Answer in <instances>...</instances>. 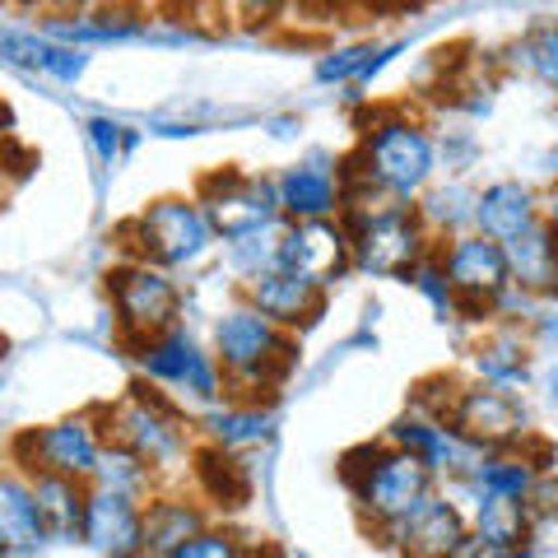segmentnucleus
<instances>
[{
	"label": "nucleus",
	"instance_id": "423d86ee",
	"mask_svg": "<svg viewBox=\"0 0 558 558\" xmlns=\"http://www.w3.org/2000/svg\"><path fill=\"white\" fill-rule=\"evenodd\" d=\"M196 201L223 242H242L252 233L289 223L284 209H279V186L270 178H256V172H238V168L205 172L196 186Z\"/></svg>",
	"mask_w": 558,
	"mask_h": 558
},
{
	"label": "nucleus",
	"instance_id": "f03ea898",
	"mask_svg": "<svg viewBox=\"0 0 558 558\" xmlns=\"http://www.w3.org/2000/svg\"><path fill=\"white\" fill-rule=\"evenodd\" d=\"M293 330L275 326L270 317H260L252 303H238L219 317L215 326V359L219 373L233 391L242 396H260L284 381L293 368Z\"/></svg>",
	"mask_w": 558,
	"mask_h": 558
},
{
	"label": "nucleus",
	"instance_id": "c9c22d12",
	"mask_svg": "<svg viewBox=\"0 0 558 558\" xmlns=\"http://www.w3.org/2000/svg\"><path fill=\"white\" fill-rule=\"evenodd\" d=\"M20 10H43V14H80L89 10L94 0H14Z\"/></svg>",
	"mask_w": 558,
	"mask_h": 558
},
{
	"label": "nucleus",
	"instance_id": "412c9836",
	"mask_svg": "<svg viewBox=\"0 0 558 558\" xmlns=\"http://www.w3.org/2000/svg\"><path fill=\"white\" fill-rule=\"evenodd\" d=\"M535 219H539V201H535V191L521 182H494L475 196V229L498 242L531 229Z\"/></svg>",
	"mask_w": 558,
	"mask_h": 558
},
{
	"label": "nucleus",
	"instance_id": "c756f323",
	"mask_svg": "<svg viewBox=\"0 0 558 558\" xmlns=\"http://www.w3.org/2000/svg\"><path fill=\"white\" fill-rule=\"evenodd\" d=\"M149 475H154V470L140 461V457H131L126 447L108 442V447H102V461H98L89 484H102V488H117V494H135L140 498V494H145V484H149Z\"/></svg>",
	"mask_w": 558,
	"mask_h": 558
},
{
	"label": "nucleus",
	"instance_id": "a211bd4d",
	"mask_svg": "<svg viewBox=\"0 0 558 558\" xmlns=\"http://www.w3.org/2000/svg\"><path fill=\"white\" fill-rule=\"evenodd\" d=\"M275 186H279V209H284L289 223H303V219H340V209H344V182H340V172H330L322 159L293 163Z\"/></svg>",
	"mask_w": 558,
	"mask_h": 558
},
{
	"label": "nucleus",
	"instance_id": "dca6fc26",
	"mask_svg": "<svg viewBox=\"0 0 558 558\" xmlns=\"http://www.w3.org/2000/svg\"><path fill=\"white\" fill-rule=\"evenodd\" d=\"M242 303H252L260 317H270L275 326L303 330L326 312V289L312 284V279H303V275L284 270V266H275V270H260V275L247 279Z\"/></svg>",
	"mask_w": 558,
	"mask_h": 558
},
{
	"label": "nucleus",
	"instance_id": "a878e982",
	"mask_svg": "<svg viewBox=\"0 0 558 558\" xmlns=\"http://www.w3.org/2000/svg\"><path fill=\"white\" fill-rule=\"evenodd\" d=\"M475 539H484L488 549H502L512 554L521 539L531 531V517H526V502L517 498H488V502H475Z\"/></svg>",
	"mask_w": 558,
	"mask_h": 558
},
{
	"label": "nucleus",
	"instance_id": "1a4fd4ad",
	"mask_svg": "<svg viewBox=\"0 0 558 558\" xmlns=\"http://www.w3.org/2000/svg\"><path fill=\"white\" fill-rule=\"evenodd\" d=\"M108 447V433L98 428L94 414H70L47 428H33L14 442V457L28 475H65V480H94V470Z\"/></svg>",
	"mask_w": 558,
	"mask_h": 558
},
{
	"label": "nucleus",
	"instance_id": "20e7f679",
	"mask_svg": "<svg viewBox=\"0 0 558 558\" xmlns=\"http://www.w3.org/2000/svg\"><path fill=\"white\" fill-rule=\"evenodd\" d=\"M98 424L108 433V442L126 447L131 457H140L149 470H163L172 461H182L186 451V418L182 410L172 405L163 391H145V387H131L117 405L98 410Z\"/></svg>",
	"mask_w": 558,
	"mask_h": 558
},
{
	"label": "nucleus",
	"instance_id": "473e14b6",
	"mask_svg": "<svg viewBox=\"0 0 558 558\" xmlns=\"http://www.w3.org/2000/svg\"><path fill=\"white\" fill-rule=\"evenodd\" d=\"M168 558H247V545H242L238 535L229 531H201V535H191L182 549H172Z\"/></svg>",
	"mask_w": 558,
	"mask_h": 558
},
{
	"label": "nucleus",
	"instance_id": "f704fd0d",
	"mask_svg": "<svg viewBox=\"0 0 558 558\" xmlns=\"http://www.w3.org/2000/svg\"><path fill=\"white\" fill-rule=\"evenodd\" d=\"M368 61H373V47H340V51H330V57L317 65V80H336V84H344V80H359L363 84V70H368Z\"/></svg>",
	"mask_w": 558,
	"mask_h": 558
},
{
	"label": "nucleus",
	"instance_id": "39448f33",
	"mask_svg": "<svg viewBox=\"0 0 558 558\" xmlns=\"http://www.w3.org/2000/svg\"><path fill=\"white\" fill-rule=\"evenodd\" d=\"M126 238L135 247V260H154V266H163V270L196 266L219 242L215 223L205 219L196 196H163V201L145 205L126 223Z\"/></svg>",
	"mask_w": 558,
	"mask_h": 558
},
{
	"label": "nucleus",
	"instance_id": "b1692460",
	"mask_svg": "<svg viewBox=\"0 0 558 558\" xmlns=\"http://www.w3.org/2000/svg\"><path fill=\"white\" fill-rule=\"evenodd\" d=\"M205 531V517L196 502L186 498H154L145 508V554L168 558L172 549H182L191 535Z\"/></svg>",
	"mask_w": 558,
	"mask_h": 558
},
{
	"label": "nucleus",
	"instance_id": "58836bf2",
	"mask_svg": "<svg viewBox=\"0 0 558 558\" xmlns=\"http://www.w3.org/2000/svg\"><path fill=\"white\" fill-rule=\"evenodd\" d=\"M549 400H554V405H558V373L549 377Z\"/></svg>",
	"mask_w": 558,
	"mask_h": 558
},
{
	"label": "nucleus",
	"instance_id": "5701e85b",
	"mask_svg": "<svg viewBox=\"0 0 558 558\" xmlns=\"http://www.w3.org/2000/svg\"><path fill=\"white\" fill-rule=\"evenodd\" d=\"M535 465L526 457H512V451H488V457L475 461V470L465 475V488L475 494V502L488 498H517L526 502V494L535 488Z\"/></svg>",
	"mask_w": 558,
	"mask_h": 558
},
{
	"label": "nucleus",
	"instance_id": "4c0bfd02",
	"mask_svg": "<svg viewBox=\"0 0 558 558\" xmlns=\"http://www.w3.org/2000/svg\"><path fill=\"white\" fill-rule=\"evenodd\" d=\"M94 5H117V10H131V5H140V0H94Z\"/></svg>",
	"mask_w": 558,
	"mask_h": 558
},
{
	"label": "nucleus",
	"instance_id": "ddd939ff",
	"mask_svg": "<svg viewBox=\"0 0 558 558\" xmlns=\"http://www.w3.org/2000/svg\"><path fill=\"white\" fill-rule=\"evenodd\" d=\"M80 539H89V549H98L102 558H140L145 554V508H140V498L89 484Z\"/></svg>",
	"mask_w": 558,
	"mask_h": 558
},
{
	"label": "nucleus",
	"instance_id": "2f4dec72",
	"mask_svg": "<svg viewBox=\"0 0 558 558\" xmlns=\"http://www.w3.org/2000/svg\"><path fill=\"white\" fill-rule=\"evenodd\" d=\"M89 145H94V154H98V163H108V168H117L121 163V154L131 149V131L121 126V121H112V117H89Z\"/></svg>",
	"mask_w": 558,
	"mask_h": 558
},
{
	"label": "nucleus",
	"instance_id": "cd10ccee",
	"mask_svg": "<svg viewBox=\"0 0 558 558\" xmlns=\"http://www.w3.org/2000/svg\"><path fill=\"white\" fill-rule=\"evenodd\" d=\"M475 373L488 387H512V381H526V349L517 336H494L475 349Z\"/></svg>",
	"mask_w": 558,
	"mask_h": 558
},
{
	"label": "nucleus",
	"instance_id": "7ed1b4c3",
	"mask_svg": "<svg viewBox=\"0 0 558 558\" xmlns=\"http://www.w3.org/2000/svg\"><path fill=\"white\" fill-rule=\"evenodd\" d=\"M344 480L354 488V502L377 521V526H391V521L414 512L418 502L438 488V475L396 442L354 451V457L344 461Z\"/></svg>",
	"mask_w": 558,
	"mask_h": 558
},
{
	"label": "nucleus",
	"instance_id": "4be33fe9",
	"mask_svg": "<svg viewBox=\"0 0 558 558\" xmlns=\"http://www.w3.org/2000/svg\"><path fill=\"white\" fill-rule=\"evenodd\" d=\"M33 498H38L47 539H80L84 535V498L89 484L65 475H33Z\"/></svg>",
	"mask_w": 558,
	"mask_h": 558
},
{
	"label": "nucleus",
	"instance_id": "bb28decb",
	"mask_svg": "<svg viewBox=\"0 0 558 558\" xmlns=\"http://www.w3.org/2000/svg\"><path fill=\"white\" fill-rule=\"evenodd\" d=\"M205 433L209 442L223 447V451H238V447H252L270 433V414H260L256 405H229V410H209L205 414Z\"/></svg>",
	"mask_w": 558,
	"mask_h": 558
},
{
	"label": "nucleus",
	"instance_id": "9d476101",
	"mask_svg": "<svg viewBox=\"0 0 558 558\" xmlns=\"http://www.w3.org/2000/svg\"><path fill=\"white\" fill-rule=\"evenodd\" d=\"M438 256H442V270L457 289V299L465 312H480V307H494L512 293V270H508V252H502L498 238H488L480 229H465L457 238H442L438 242Z\"/></svg>",
	"mask_w": 558,
	"mask_h": 558
},
{
	"label": "nucleus",
	"instance_id": "f8f14e48",
	"mask_svg": "<svg viewBox=\"0 0 558 558\" xmlns=\"http://www.w3.org/2000/svg\"><path fill=\"white\" fill-rule=\"evenodd\" d=\"M279 266L330 289L340 275L354 270V247H349L344 219H303L279 229Z\"/></svg>",
	"mask_w": 558,
	"mask_h": 558
},
{
	"label": "nucleus",
	"instance_id": "f3484780",
	"mask_svg": "<svg viewBox=\"0 0 558 558\" xmlns=\"http://www.w3.org/2000/svg\"><path fill=\"white\" fill-rule=\"evenodd\" d=\"M0 61L20 65L28 75H47L61 84H75L89 70V51L70 47L51 33H33V28H0Z\"/></svg>",
	"mask_w": 558,
	"mask_h": 558
},
{
	"label": "nucleus",
	"instance_id": "e433bc0d",
	"mask_svg": "<svg viewBox=\"0 0 558 558\" xmlns=\"http://www.w3.org/2000/svg\"><path fill=\"white\" fill-rule=\"evenodd\" d=\"M539 215H545V223H549V229L558 233V186H554L549 196H545V205H539Z\"/></svg>",
	"mask_w": 558,
	"mask_h": 558
},
{
	"label": "nucleus",
	"instance_id": "c85d7f7f",
	"mask_svg": "<svg viewBox=\"0 0 558 558\" xmlns=\"http://www.w3.org/2000/svg\"><path fill=\"white\" fill-rule=\"evenodd\" d=\"M512 61L521 70H531L545 89H558V20L535 24V28L521 33L517 47H512Z\"/></svg>",
	"mask_w": 558,
	"mask_h": 558
},
{
	"label": "nucleus",
	"instance_id": "0eeeda50",
	"mask_svg": "<svg viewBox=\"0 0 558 558\" xmlns=\"http://www.w3.org/2000/svg\"><path fill=\"white\" fill-rule=\"evenodd\" d=\"M108 293H112V312L121 336L135 344H145L154 336L178 326L182 317V289L163 266L154 260H126L121 270L108 275Z\"/></svg>",
	"mask_w": 558,
	"mask_h": 558
},
{
	"label": "nucleus",
	"instance_id": "6ab92c4d",
	"mask_svg": "<svg viewBox=\"0 0 558 558\" xmlns=\"http://www.w3.org/2000/svg\"><path fill=\"white\" fill-rule=\"evenodd\" d=\"M508 252V270H512V289L526 293H554L558 289V233L539 215L531 229H521L517 238L502 242Z\"/></svg>",
	"mask_w": 558,
	"mask_h": 558
},
{
	"label": "nucleus",
	"instance_id": "6e6552de",
	"mask_svg": "<svg viewBox=\"0 0 558 558\" xmlns=\"http://www.w3.org/2000/svg\"><path fill=\"white\" fill-rule=\"evenodd\" d=\"M135 363L154 387H168L172 396L196 400V405H219L223 387H229L223 373H219V359L209 354L196 336H186L182 326H172V330H163V336L135 344Z\"/></svg>",
	"mask_w": 558,
	"mask_h": 558
},
{
	"label": "nucleus",
	"instance_id": "72a5a7b5",
	"mask_svg": "<svg viewBox=\"0 0 558 558\" xmlns=\"http://www.w3.org/2000/svg\"><path fill=\"white\" fill-rule=\"evenodd\" d=\"M219 10L238 24H247V28H266L275 20H284V14L293 10V0H219Z\"/></svg>",
	"mask_w": 558,
	"mask_h": 558
},
{
	"label": "nucleus",
	"instance_id": "393cba45",
	"mask_svg": "<svg viewBox=\"0 0 558 558\" xmlns=\"http://www.w3.org/2000/svg\"><path fill=\"white\" fill-rule=\"evenodd\" d=\"M475 196H480V191L451 182V186L424 191L414 209H418V219H424V229L433 238H457L465 229H475Z\"/></svg>",
	"mask_w": 558,
	"mask_h": 558
},
{
	"label": "nucleus",
	"instance_id": "aec40b11",
	"mask_svg": "<svg viewBox=\"0 0 558 558\" xmlns=\"http://www.w3.org/2000/svg\"><path fill=\"white\" fill-rule=\"evenodd\" d=\"M47 539L38 498H33V475L0 470V554H24Z\"/></svg>",
	"mask_w": 558,
	"mask_h": 558
},
{
	"label": "nucleus",
	"instance_id": "f257e3e1",
	"mask_svg": "<svg viewBox=\"0 0 558 558\" xmlns=\"http://www.w3.org/2000/svg\"><path fill=\"white\" fill-rule=\"evenodd\" d=\"M433 168H438V145L433 135L410 117H377L359 140L354 154V178L368 182L373 191L391 201H418L433 182Z\"/></svg>",
	"mask_w": 558,
	"mask_h": 558
},
{
	"label": "nucleus",
	"instance_id": "2eb2a0df",
	"mask_svg": "<svg viewBox=\"0 0 558 558\" xmlns=\"http://www.w3.org/2000/svg\"><path fill=\"white\" fill-rule=\"evenodd\" d=\"M381 531L405 549V558H457L465 549V539H470L465 517L451 508L447 498H438V488H433L414 512H405L400 521H391V526H381Z\"/></svg>",
	"mask_w": 558,
	"mask_h": 558
},
{
	"label": "nucleus",
	"instance_id": "9b49d317",
	"mask_svg": "<svg viewBox=\"0 0 558 558\" xmlns=\"http://www.w3.org/2000/svg\"><path fill=\"white\" fill-rule=\"evenodd\" d=\"M447 424L457 428L480 457H488V451H512L526 438V410L517 405V396H508V387H488V381L461 387L457 405L447 410Z\"/></svg>",
	"mask_w": 558,
	"mask_h": 558
},
{
	"label": "nucleus",
	"instance_id": "7c9ffc66",
	"mask_svg": "<svg viewBox=\"0 0 558 558\" xmlns=\"http://www.w3.org/2000/svg\"><path fill=\"white\" fill-rule=\"evenodd\" d=\"M405 279H410V284H414L418 293H424V299H428L433 307L442 312V317H457V312H461V299H457V289H451V279H447V270H442L438 247H433L424 260H418V266H414Z\"/></svg>",
	"mask_w": 558,
	"mask_h": 558
},
{
	"label": "nucleus",
	"instance_id": "4468645a",
	"mask_svg": "<svg viewBox=\"0 0 558 558\" xmlns=\"http://www.w3.org/2000/svg\"><path fill=\"white\" fill-rule=\"evenodd\" d=\"M387 442H396V447H405L410 457H418L424 461L433 475H470L475 470V461H480V451L470 447L457 428L447 424V418H438V414H428V410H410V414H400L396 424H391V433H387Z\"/></svg>",
	"mask_w": 558,
	"mask_h": 558
}]
</instances>
